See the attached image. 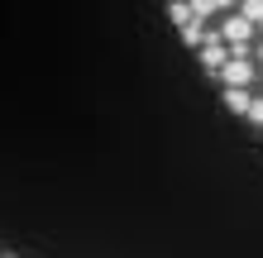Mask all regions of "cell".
<instances>
[{"label": "cell", "mask_w": 263, "mask_h": 258, "mask_svg": "<svg viewBox=\"0 0 263 258\" xmlns=\"http://www.w3.org/2000/svg\"><path fill=\"white\" fill-rule=\"evenodd\" d=\"M196 48H201V63H206V72H215V67H220L225 57H230V43H225L220 34H215V29H211V34L201 38V43H196Z\"/></svg>", "instance_id": "cell-3"}, {"label": "cell", "mask_w": 263, "mask_h": 258, "mask_svg": "<svg viewBox=\"0 0 263 258\" xmlns=\"http://www.w3.org/2000/svg\"><path fill=\"white\" fill-rule=\"evenodd\" d=\"M244 120H249L254 129H263V96H249V110H244Z\"/></svg>", "instance_id": "cell-7"}, {"label": "cell", "mask_w": 263, "mask_h": 258, "mask_svg": "<svg viewBox=\"0 0 263 258\" xmlns=\"http://www.w3.org/2000/svg\"><path fill=\"white\" fill-rule=\"evenodd\" d=\"M249 57H254V63H258V67H263V38L254 43V53H249Z\"/></svg>", "instance_id": "cell-8"}, {"label": "cell", "mask_w": 263, "mask_h": 258, "mask_svg": "<svg viewBox=\"0 0 263 258\" xmlns=\"http://www.w3.org/2000/svg\"><path fill=\"white\" fill-rule=\"evenodd\" d=\"M215 77H220L225 86H254L258 82V63L249 53H230L220 67H215Z\"/></svg>", "instance_id": "cell-2"}, {"label": "cell", "mask_w": 263, "mask_h": 258, "mask_svg": "<svg viewBox=\"0 0 263 258\" xmlns=\"http://www.w3.org/2000/svg\"><path fill=\"white\" fill-rule=\"evenodd\" d=\"M201 38H206V24H201V19H192V24H182V43H187V48H196Z\"/></svg>", "instance_id": "cell-6"}, {"label": "cell", "mask_w": 263, "mask_h": 258, "mask_svg": "<svg viewBox=\"0 0 263 258\" xmlns=\"http://www.w3.org/2000/svg\"><path fill=\"white\" fill-rule=\"evenodd\" d=\"M249 96H254V86H225V105H230V115H244V110H249Z\"/></svg>", "instance_id": "cell-5"}, {"label": "cell", "mask_w": 263, "mask_h": 258, "mask_svg": "<svg viewBox=\"0 0 263 258\" xmlns=\"http://www.w3.org/2000/svg\"><path fill=\"white\" fill-rule=\"evenodd\" d=\"M192 14H201V19H215V14H225V10H235V0H187Z\"/></svg>", "instance_id": "cell-4"}, {"label": "cell", "mask_w": 263, "mask_h": 258, "mask_svg": "<svg viewBox=\"0 0 263 258\" xmlns=\"http://www.w3.org/2000/svg\"><path fill=\"white\" fill-rule=\"evenodd\" d=\"M215 34H220L230 43V53H249V38H254V24L244 19L239 10H225V14H215Z\"/></svg>", "instance_id": "cell-1"}]
</instances>
